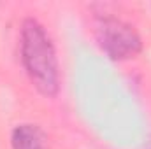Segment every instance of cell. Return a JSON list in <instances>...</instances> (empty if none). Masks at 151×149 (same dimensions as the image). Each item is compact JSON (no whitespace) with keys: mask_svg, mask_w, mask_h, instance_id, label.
Masks as SVG:
<instances>
[{"mask_svg":"<svg viewBox=\"0 0 151 149\" xmlns=\"http://www.w3.org/2000/svg\"><path fill=\"white\" fill-rule=\"evenodd\" d=\"M21 60L39 93L55 97L60 88L56 53L44 27L34 18H27L21 25Z\"/></svg>","mask_w":151,"mask_h":149,"instance_id":"6da1fadb","label":"cell"},{"mask_svg":"<svg viewBox=\"0 0 151 149\" xmlns=\"http://www.w3.org/2000/svg\"><path fill=\"white\" fill-rule=\"evenodd\" d=\"M150 149H151V148H150Z\"/></svg>","mask_w":151,"mask_h":149,"instance_id":"277c9868","label":"cell"},{"mask_svg":"<svg viewBox=\"0 0 151 149\" xmlns=\"http://www.w3.org/2000/svg\"><path fill=\"white\" fill-rule=\"evenodd\" d=\"M97 40L113 60H128L141 53V37L128 23L106 16L97 23Z\"/></svg>","mask_w":151,"mask_h":149,"instance_id":"7a4b0ae2","label":"cell"},{"mask_svg":"<svg viewBox=\"0 0 151 149\" xmlns=\"http://www.w3.org/2000/svg\"><path fill=\"white\" fill-rule=\"evenodd\" d=\"M12 149H46V137L37 125H19L11 135Z\"/></svg>","mask_w":151,"mask_h":149,"instance_id":"3957f363","label":"cell"}]
</instances>
